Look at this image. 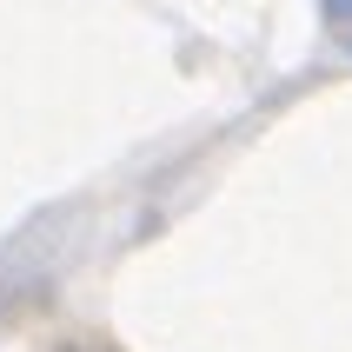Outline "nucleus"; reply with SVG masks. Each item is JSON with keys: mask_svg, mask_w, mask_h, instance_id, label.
I'll return each instance as SVG.
<instances>
[{"mask_svg": "<svg viewBox=\"0 0 352 352\" xmlns=\"http://www.w3.org/2000/svg\"><path fill=\"white\" fill-rule=\"evenodd\" d=\"M326 20H333V34L352 47V0H326Z\"/></svg>", "mask_w": 352, "mask_h": 352, "instance_id": "obj_1", "label": "nucleus"}]
</instances>
